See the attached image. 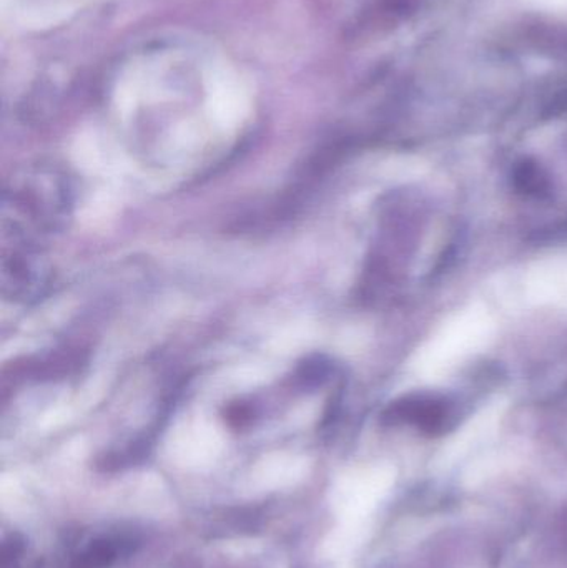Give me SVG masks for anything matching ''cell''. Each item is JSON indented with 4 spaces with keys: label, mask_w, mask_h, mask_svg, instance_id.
Listing matches in <instances>:
<instances>
[{
    "label": "cell",
    "mask_w": 567,
    "mask_h": 568,
    "mask_svg": "<svg viewBox=\"0 0 567 568\" xmlns=\"http://www.w3.org/2000/svg\"><path fill=\"white\" fill-rule=\"evenodd\" d=\"M73 190L55 166L36 165L17 172L3 186L2 222L42 239L69 226Z\"/></svg>",
    "instance_id": "obj_1"
},
{
    "label": "cell",
    "mask_w": 567,
    "mask_h": 568,
    "mask_svg": "<svg viewBox=\"0 0 567 568\" xmlns=\"http://www.w3.org/2000/svg\"><path fill=\"white\" fill-rule=\"evenodd\" d=\"M52 283L40 239L2 223L0 233V293L12 303L30 304L45 296Z\"/></svg>",
    "instance_id": "obj_2"
},
{
    "label": "cell",
    "mask_w": 567,
    "mask_h": 568,
    "mask_svg": "<svg viewBox=\"0 0 567 568\" xmlns=\"http://www.w3.org/2000/svg\"><path fill=\"white\" fill-rule=\"evenodd\" d=\"M386 426H415L428 436H442L456 426L455 406L438 396H408L389 404L382 416Z\"/></svg>",
    "instance_id": "obj_3"
},
{
    "label": "cell",
    "mask_w": 567,
    "mask_h": 568,
    "mask_svg": "<svg viewBox=\"0 0 567 568\" xmlns=\"http://www.w3.org/2000/svg\"><path fill=\"white\" fill-rule=\"evenodd\" d=\"M83 363V353L79 349H60L43 356L27 357L3 371V383L12 381H53L62 379L75 373Z\"/></svg>",
    "instance_id": "obj_4"
},
{
    "label": "cell",
    "mask_w": 567,
    "mask_h": 568,
    "mask_svg": "<svg viewBox=\"0 0 567 568\" xmlns=\"http://www.w3.org/2000/svg\"><path fill=\"white\" fill-rule=\"evenodd\" d=\"M136 546L139 540L130 534H103L83 544L70 559L69 568H113Z\"/></svg>",
    "instance_id": "obj_5"
},
{
    "label": "cell",
    "mask_w": 567,
    "mask_h": 568,
    "mask_svg": "<svg viewBox=\"0 0 567 568\" xmlns=\"http://www.w3.org/2000/svg\"><path fill=\"white\" fill-rule=\"evenodd\" d=\"M335 374V364L322 354L306 357L293 373L292 384L298 390H315L325 386Z\"/></svg>",
    "instance_id": "obj_6"
},
{
    "label": "cell",
    "mask_w": 567,
    "mask_h": 568,
    "mask_svg": "<svg viewBox=\"0 0 567 568\" xmlns=\"http://www.w3.org/2000/svg\"><path fill=\"white\" fill-rule=\"evenodd\" d=\"M515 185L519 192L536 199H546L551 190L545 170L531 160H526L515 170Z\"/></svg>",
    "instance_id": "obj_7"
},
{
    "label": "cell",
    "mask_w": 567,
    "mask_h": 568,
    "mask_svg": "<svg viewBox=\"0 0 567 568\" xmlns=\"http://www.w3.org/2000/svg\"><path fill=\"white\" fill-rule=\"evenodd\" d=\"M23 554V540L19 536L7 537L2 546V568H22Z\"/></svg>",
    "instance_id": "obj_8"
},
{
    "label": "cell",
    "mask_w": 567,
    "mask_h": 568,
    "mask_svg": "<svg viewBox=\"0 0 567 568\" xmlns=\"http://www.w3.org/2000/svg\"><path fill=\"white\" fill-rule=\"evenodd\" d=\"M225 417L230 427L242 430L249 427L250 424L253 423V419H255V409H253L250 404L245 403L232 404V406H229V409H226Z\"/></svg>",
    "instance_id": "obj_9"
}]
</instances>
